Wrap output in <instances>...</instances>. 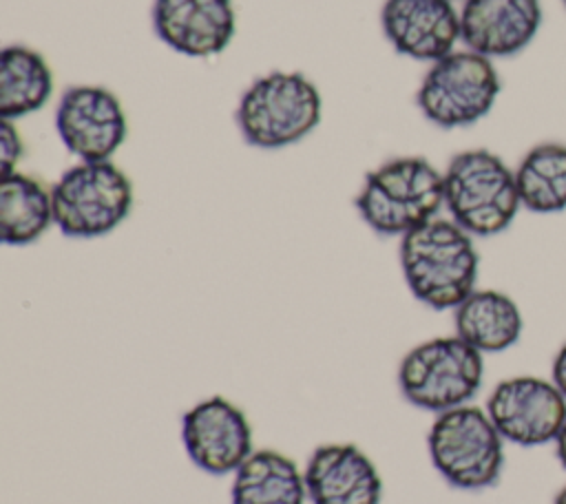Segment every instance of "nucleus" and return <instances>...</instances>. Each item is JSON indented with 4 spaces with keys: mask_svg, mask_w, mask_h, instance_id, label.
Segmentation results:
<instances>
[{
    "mask_svg": "<svg viewBox=\"0 0 566 504\" xmlns=\"http://www.w3.org/2000/svg\"><path fill=\"white\" fill-rule=\"evenodd\" d=\"M398 256L409 292L431 309H455L475 290L473 237L451 219L433 217L402 234Z\"/></svg>",
    "mask_w": 566,
    "mask_h": 504,
    "instance_id": "f257e3e1",
    "label": "nucleus"
},
{
    "mask_svg": "<svg viewBox=\"0 0 566 504\" xmlns=\"http://www.w3.org/2000/svg\"><path fill=\"white\" fill-rule=\"evenodd\" d=\"M354 206L376 234L402 237L438 217L444 179L424 157H394L365 175Z\"/></svg>",
    "mask_w": 566,
    "mask_h": 504,
    "instance_id": "f03ea898",
    "label": "nucleus"
},
{
    "mask_svg": "<svg viewBox=\"0 0 566 504\" xmlns=\"http://www.w3.org/2000/svg\"><path fill=\"white\" fill-rule=\"evenodd\" d=\"M321 113L323 97L312 80L298 71H272L243 91L234 119L250 146L276 150L307 137Z\"/></svg>",
    "mask_w": 566,
    "mask_h": 504,
    "instance_id": "7ed1b4c3",
    "label": "nucleus"
},
{
    "mask_svg": "<svg viewBox=\"0 0 566 504\" xmlns=\"http://www.w3.org/2000/svg\"><path fill=\"white\" fill-rule=\"evenodd\" d=\"M444 208L471 237L504 232L522 208L515 170L495 153L473 148L458 153L442 172Z\"/></svg>",
    "mask_w": 566,
    "mask_h": 504,
    "instance_id": "20e7f679",
    "label": "nucleus"
},
{
    "mask_svg": "<svg viewBox=\"0 0 566 504\" xmlns=\"http://www.w3.org/2000/svg\"><path fill=\"white\" fill-rule=\"evenodd\" d=\"M427 451L442 480L462 491L493 486L504 469V438L486 409L471 402L436 413L427 431Z\"/></svg>",
    "mask_w": 566,
    "mask_h": 504,
    "instance_id": "39448f33",
    "label": "nucleus"
},
{
    "mask_svg": "<svg viewBox=\"0 0 566 504\" xmlns=\"http://www.w3.org/2000/svg\"><path fill=\"white\" fill-rule=\"evenodd\" d=\"M484 354L460 336H436L413 345L398 365L402 398L429 413L469 405L484 380Z\"/></svg>",
    "mask_w": 566,
    "mask_h": 504,
    "instance_id": "423d86ee",
    "label": "nucleus"
},
{
    "mask_svg": "<svg viewBox=\"0 0 566 504\" xmlns=\"http://www.w3.org/2000/svg\"><path fill=\"white\" fill-rule=\"evenodd\" d=\"M53 223L64 237L97 239L133 210V183L113 161H80L51 188Z\"/></svg>",
    "mask_w": 566,
    "mask_h": 504,
    "instance_id": "0eeeda50",
    "label": "nucleus"
},
{
    "mask_svg": "<svg viewBox=\"0 0 566 504\" xmlns=\"http://www.w3.org/2000/svg\"><path fill=\"white\" fill-rule=\"evenodd\" d=\"M500 91L502 82L489 57L473 51H453L424 73L416 104L431 124L460 128L489 115Z\"/></svg>",
    "mask_w": 566,
    "mask_h": 504,
    "instance_id": "6e6552de",
    "label": "nucleus"
},
{
    "mask_svg": "<svg viewBox=\"0 0 566 504\" xmlns=\"http://www.w3.org/2000/svg\"><path fill=\"white\" fill-rule=\"evenodd\" d=\"M486 413L504 442L539 447L555 442L566 420V398L553 380L513 376L500 380L489 398Z\"/></svg>",
    "mask_w": 566,
    "mask_h": 504,
    "instance_id": "1a4fd4ad",
    "label": "nucleus"
},
{
    "mask_svg": "<svg viewBox=\"0 0 566 504\" xmlns=\"http://www.w3.org/2000/svg\"><path fill=\"white\" fill-rule=\"evenodd\" d=\"M181 444L190 462L210 475H232L252 453V424L223 396L195 402L181 416Z\"/></svg>",
    "mask_w": 566,
    "mask_h": 504,
    "instance_id": "9d476101",
    "label": "nucleus"
},
{
    "mask_svg": "<svg viewBox=\"0 0 566 504\" xmlns=\"http://www.w3.org/2000/svg\"><path fill=\"white\" fill-rule=\"evenodd\" d=\"M55 130L80 161H111L126 141L128 119L117 95L97 84H77L62 93Z\"/></svg>",
    "mask_w": 566,
    "mask_h": 504,
    "instance_id": "9b49d317",
    "label": "nucleus"
},
{
    "mask_svg": "<svg viewBox=\"0 0 566 504\" xmlns=\"http://www.w3.org/2000/svg\"><path fill=\"white\" fill-rule=\"evenodd\" d=\"M150 15L157 38L188 57L226 51L237 29L232 0H155Z\"/></svg>",
    "mask_w": 566,
    "mask_h": 504,
    "instance_id": "f8f14e48",
    "label": "nucleus"
},
{
    "mask_svg": "<svg viewBox=\"0 0 566 504\" xmlns=\"http://www.w3.org/2000/svg\"><path fill=\"white\" fill-rule=\"evenodd\" d=\"M312 504H380L382 477L374 460L352 442H329L312 451L303 466Z\"/></svg>",
    "mask_w": 566,
    "mask_h": 504,
    "instance_id": "ddd939ff",
    "label": "nucleus"
},
{
    "mask_svg": "<svg viewBox=\"0 0 566 504\" xmlns=\"http://www.w3.org/2000/svg\"><path fill=\"white\" fill-rule=\"evenodd\" d=\"M382 33L407 57L438 62L460 40V13L451 0H385Z\"/></svg>",
    "mask_w": 566,
    "mask_h": 504,
    "instance_id": "4468645a",
    "label": "nucleus"
},
{
    "mask_svg": "<svg viewBox=\"0 0 566 504\" xmlns=\"http://www.w3.org/2000/svg\"><path fill=\"white\" fill-rule=\"evenodd\" d=\"M539 24V0H464L460 9V40L489 60L524 51Z\"/></svg>",
    "mask_w": 566,
    "mask_h": 504,
    "instance_id": "2eb2a0df",
    "label": "nucleus"
},
{
    "mask_svg": "<svg viewBox=\"0 0 566 504\" xmlns=\"http://www.w3.org/2000/svg\"><path fill=\"white\" fill-rule=\"evenodd\" d=\"M455 336L480 354H497L513 347L524 329L517 303L497 290H473L453 309Z\"/></svg>",
    "mask_w": 566,
    "mask_h": 504,
    "instance_id": "dca6fc26",
    "label": "nucleus"
},
{
    "mask_svg": "<svg viewBox=\"0 0 566 504\" xmlns=\"http://www.w3.org/2000/svg\"><path fill=\"white\" fill-rule=\"evenodd\" d=\"M307 489L303 469L276 451L254 449V453L232 473L230 504H305Z\"/></svg>",
    "mask_w": 566,
    "mask_h": 504,
    "instance_id": "f3484780",
    "label": "nucleus"
},
{
    "mask_svg": "<svg viewBox=\"0 0 566 504\" xmlns=\"http://www.w3.org/2000/svg\"><path fill=\"white\" fill-rule=\"evenodd\" d=\"M51 223V188L18 170L0 177V239L4 245H29L38 241Z\"/></svg>",
    "mask_w": 566,
    "mask_h": 504,
    "instance_id": "a211bd4d",
    "label": "nucleus"
},
{
    "mask_svg": "<svg viewBox=\"0 0 566 504\" xmlns=\"http://www.w3.org/2000/svg\"><path fill=\"white\" fill-rule=\"evenodd\" d=\"M53 93V73L46 60L22 44L0 53V119H18L40 111Z\"/></svg>",
    "mask_w": 566,
    "mask_h": 504,
    "instance_id": "6ab92c4d",
    "label": "nucleus"
},
{
    "mask_svg": "<svg viewBox=\"0 0 566 504\" xmlns=\"http://www.w3.org/2000/svg\"><path fill=\"white\" fill-rule=\"evenodd\" d=\"M522 208L537 214L566 210V144L533 146L515 168Z\"/></svg>",
    "mask_w": 566,
    "mask_h": 504,
    "instance_id": "aec40b11",
    "label": "nucleus"
},
{
    "mask_svg": "<svg viewBox=\"0 0 566 504\" xmlns=\"http://www.w3.org/2000/svg\"><path fill=\"white\" fill-rule=\"evenodd\" d=\"M22 153H24V146H22L18 128L13 126V119H0V164H2V175L15 172V166L22 159Z\"/></svg>",
    "mask_w": 566,
    "mask_h": 504,
    "instance_id": "412c9836",
    "label": "nucleus"
},
{
    "mask_svg": "<svg viewBox=\"0 0 566 504\" xmlns=\"http://www.w3.org/2000/svg\"><path fill=\"white\" fill-rule=\"evenodd\" d=\"M551 380L555 382V387L564 393L566 398V343L557 349L555 358H553V367H551Z\"/></svg>",
    "mask_w": 566,
    "mask_h": 504,
    "instance_id": "4be33fe9",
    "label": "nucleus"
},
{
    "mask_svg": "<svg viewBox=\"0 0 566 504\" xmlns=\"http://www.w3.org/2000/svg\"><path fill=\"white\" fill-rule=\"evenodd\" d=\"M555 455H557L559 464L566 469V420H564V424H562V429L555 438Z\"/></svg>",
    "mask_w": 566,
    "mask_h": 504,
    "instance_id": "5701e85b",
    "label": "nucleus"
},
{
    "mask_svg": "<svg viewBox=\"0 0 566 504\" xmlns=\"http://www.w3.org/2000/svg\"><path fill=\"white\" fill-rule=\"evenodd\" d=\"M553 504H566V484H564V486L557 491V495H555Z\"/></svg>",
    "mask_w": 566,
    "mask_h": 504,
    "instance_id": "b1692460",
    "label": "nucleus"
},
{
    "mask_svg": "<svg viewBox=\"0 0 566 504\" xmlns=\"http://www.w3.org/2000/svg\"><path fill=\"white\" fill-rule=\"evenodd\" d=\"M562 2H564V7H566V0H562Z\"/></svg>",
    "mask_w": 566,
    "mask_h": 504,
    "instance_id": "393cba45",
    "label": "nucleus"
}]
</instances>
